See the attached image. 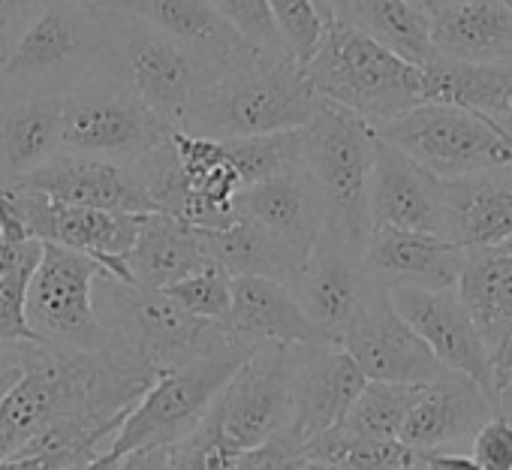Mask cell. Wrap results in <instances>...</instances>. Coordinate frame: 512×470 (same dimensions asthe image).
<instances>
[{"label": "cell", "instance_id": "1", "mask_svg": "<svg viewBox=\"0 0 512 470\" xmlns=\"http://www.w3.org/2000/svg\"><path fill=\"white\" fill-rule=\"evenodd\" d=\"M157 371L109 344L64 350L34 341L28 371L0 404V458L58 452L85 464L112 452V440Z\"/></svg>", "mask_w": 512, "mask_h": 470}, {"label": "cell", "instance_id": "2", "mask_svg": "<svg viewBox=\"0 0 512 470\" xmlns=\"http://www.w3.org/2000/svg\"><path fill=\"white\" fill-rule=\"evenodd\" d=\"M314 109L317 94L308 61L284 52L278 58H250L226 70L193 100L178 130L208 139H241L305 127Z\"/></svg>", "mask_w": 512, "mask_h": 470}, {"label": "cell", "instance_id": "3", "mask_svg": "<svg viewBox=\"0 0 512 470\" xmlns=\"http://www.w3.org/2000/svg\"><path fill=\"white\" fill-rule=\"evenodd\" d=\"M317 100L335 103L371 130L395 121L422 103V67L404 61L344 19L329 16L317 49L308 58Z\"/></svg>", "mask_w": 512, "mask_h": 470}, {"label": "cell", "instance_id": "4", "mask_svg": "<svg viewBox=\"0 0 512 470\" xmlns=\"http://www.w3.org/2000/svg\"><path fill=\"white\" fill-rule=\"evenodd\" d=\"M109 7L52 0L0 64V97H61L109 73Z\"/></svg>", "mask_w": 512, "mask_h": 470}, {"label": "cell", "instance_id": "5", "mask_svg": "<svg viewBox=\"0 0 512 470\" xmlns=\"http://www.w3.org/2000/svg\"><path fill=\"white\" fill-rule=\"evenodd\" d=\"M94 308L109 344L139 356L157 374L229 344H247L235 338L223 320L190 314L166 290L124 284L109 272H100L94 281Z\"/></svg>", "mask_w": 512, "mask_h": 470}, {"label": "cell", "instance_id": "6", "mask_svg": "<svg viewBox=\"0 0 512 470\" xmlns=\"http://www.w3.org/2000/svg\"><path fill=\"white\" fill-rule=\"evenodd\" d=\"M109 76L130 88L154 115L178 127L193 100L214 85L232 64H223L151 22L109 7ZM238 67V64H235Z\"/></svg>", "mask_w": 512, "mask_h": 470}, {"label": "cell", "instance_id": "7", "mask_svg": "<svg viewBox=\"0 0 512 470\" xmlns=\"http://www.w3.org/2000/svg\"><path fill=\"white\" fill-rule=\"evenodd\" d=\"M305 166L326 208L323 232L365 251L371 239V166L374 130L353 112L317 100L305 124Z\"/></svg>", "mask_w": 512, "mask_h": 470}, {"label": "cell", "instance_id": "8", "mask_svg": "<svg viewBox=\"0 0 512 470\" xmlns=\"http://www.w3.org/2000/svg\"><path fill=\"white\" fill-rule=\"evenodd\" d=\"M260 344H229L205 353L178 368H166L154 377L145 395L124 416L112 452L127 455L142 446H160L190 434L208 413L217 392L235 374V368Z\"/></svg>", "mask_w": 512, "mask_h": 470}, {"label": "cell", "instance_id": "9", "mask_svg": "<svg viewBox=\"0 0 512 470\" xmlns=\"http://www.w3.org/2000/svg\"><path fill=\"white\" fill-rule=\"evenodd\" d=\"M172 127L115 76H94L61 94V151L136 163Z\"/></svg>", "mask_w": 512, "mask_h": 470}, {"label": "cell", "instance_id": "10", "mask_svg": "<svg viewBox=\"0 0 512 470\" xmlns=\"http://www.w3.org/2000/svg\"><path fill=\"white\" fill-rule=\"evenodd\" d=\"M374 133L437 178H455L512 163V139L500 127L470 109L449 103L425 100Z\"/></svg>", "mask_w": 512, "mask_h": 470}, {"label": "cell", "instance_id": "11", "mask_svg": "<svg viewBox=\"0 0 512 470\" xmlns=\"http://www.w3.org/2000/svg\"><path fill=\"white\" fill-rule=\"evenodd\" d=\"M299 353L293 344H260L235 368L202 416L220 440L247 449L287 431Z\"/></svg>", "mask_w": 512, "mask_h": 470}, {"label": "cell", "instance_id": "12", "mask_svg": "<svg viewBox=\"0 0 512 470\" xmlns=\"http://www.w3.org/2000/svg\"><path fill=\"white\" fill-rule=\"evenodd\" d=\"M106 272L94 257L43 242L28 284V326L40 344L64 350H103L109 335L94 308V281Z\"/></svg>", "mask_w": 512, "mask_h": 470}, {"label": "cell", "instance_id": "13", "mask_svg": "<svg viewBox=\"0 0 512 470\" xmlns=\"http://www.w3.org/2000/svg\"><path fill=\"white\" fill-rule=\"evenodd\" d=\"M383 290L386 287L365 263V251L344 245L329 232H320L302 275L293 284L302 311L332 344H341Z\"/></svg>", "mask_w": 512, "mask_h": 470}, {"label": "cell", "instance_id": "14", "mask_svg": "<svg viewBox=\"0 0 512 470\" xmlns=\"http://www.w3.org/2000/svg\"><path fill=\"white\" fill-rule=\"evenodd\" d=\"M19 193L31 235L49 245H61L79 254L94 257L112 278L133 284L124 254L136 242V229L142 214H124V211H106V208H88V205H70L49 199L40 190L13 184Z\"/></svg>", "mask_w": 512, "mask_h": 470}, {"label": "cell", "instance_id": "15", "mask_svg": "<svg viewBox=\"0 0 512 470\" xmlns=\"http://www.w3.org/2000/svg\"><path fill=\"white\" fill-rule=\"evenodd\" d=\"M392 308L413 326V332L431 347L437 362L446 371L464 374L479 383L497 404L494 362L482 344L470 314L464 311L455 287L452 290H419V287H392ZM500 410V407H497Z\"/></svg>", "mask_w": 512, "mask_h": 470}, {"label": "cell", "instance_id": "16", "mask_svg": "<svg viewBox=\"0 0 512 470\" xmlns=\"http://www.w3.org/2000/svg\"><path fill=\"white\" fill-rule=\"evenodd\" d=\"M341 347L353 356L368 380L383 383H434L446 374L431 347L413 332V326L392 308L389 290H383L362 320L341 338Z\"/></svg>", "mask_w": 512, "mask_h": 470}, {"label": "cell", "instance_id": "17", "mask_svg": "<svg viewBox=\"0 0 512 470\" xmlns=\"http://www.w3.org/2000/svg\"><path fill=\"white\" fill-rule=\"evenodd\" d=\"M455 293L491 353L500 395L512 353V235L494 245L464 248Z\"/></svg>", "mask_w": 512, "mask_h": 470}, {"label": "cell", "instance_id": "18", "mask_svg": "<svg viewBox=\"0 0 512 470\" xmlns=\"http://www.w3.org/2000/svg\"><path fill=\"white\" fill-rule=\"evenodd\" d=\"M16 184L40 190L49 199L70 202V205H88V208L124 211V214L157 211L130 163L91 157V154L58 151Z\"/></svg>", "mask_w": 512, "mask_h": 470}, {"label": "cell", "instance_id": "19", "mask_svg": "<svg viewBox=\"0 0 512 470\" xmlns=\"http://www.w3.org/2000/svg\"><path fill=\"white\" fill-rule=\"evenodd\" d=\"M371 223L413 232L446 235V193L443 178L428 172L422 163L383 142L374 133V166H371Z\"/></svg>", "mask_w": 512, "mask_h": 470}, {"label": "cell", "instance_id": "20", "mask_svg": "<svg viewBox=\"0 0 512 470\" xmlns=\"http://www.w3.org/2000/svg\"><path fill=\"white\" fill-rule=\"evenodd\" d=\"M368 377L341 344L302 347L293 371V416L287 431L299 446L335 428Z\"/></svg>", "mask_w": 512, "mask_h": 470}, {"label": "cell", "instance_id": "21", "mask_svg": "<svg viewBox=\"0 0 512 470\" xmlns=\"http://www.w3.org/2000/svg\"><path fill=\"white\" fill-rule=\"evenodd\" d=\"M500 413L494 398L464 374L446 371L434 383H425L419 401L407 413L398 440L416 452H467L473 434Z\"/></svg>", "mask_w": 512, "mask_h": 470}, {"label": "cell", "instance_id": "22", "mask_svg": "<svg viewBox=\"0 0 512 470\" xmlns=\"http://www.w3.org/2000/svg\"><path fill=\"white\" fill-rule=\"evenodd\" d=\"M365 263L386 290H452L464 263V248L434 232L374 226L365 245Z\"/></svg>", "mask_w": 512, "mask_h": 470}, {"label": "cell", "instance_id": "23", "mask_svg": "<svg viewBox=\"0 0 512 470\" xmlns=\"http://www.w3.org/2000/svg\"><path fill=\"white\" fill-rule=\"evenodd\" d=\"M223 326L247 344H332L302 311L293 287L272 278H232V299Z\"/></svg>", "mask_w": 512, "mask_h": 470}, {"label": "cell", "instance_id": "24", "mask_svg": "<svg viewBox=\"0 0 512 470\" xmlns=\"http://www.w3.org/2000/svg\"><path fill=\"white\" fill-rule=\"evenodd\" d=\"M437 58L458 64H512V7L506 0H440L428 13Z\"/></svg>", "mask_w": 512, "mask_h": 470}, {"label": "cell", "instance_id": "25", "mask_svg": "<svg viewBox=\"0 0 512 470\" xmlns=\"http://www.w3.org/2000/svg\"><path fill=\"white\" fill-rule=\"evenodd\" d=\"M446 239L461 248L494 245L512 235V163L443 178Z\"/></svg>", "mask_w": 512, "mask_h": 470}, {"label": "cell", "instance_id": "26", "mask_svg": "<svg viewBox=\"0 0 512 470\" xmlns=\"http://www.w3.org/2000/svg\"><path fill=\"white\" fill-rule=\"evenodd\" d=\"M127 272L136 287L166 290L169 284L205 269L211 260L205 229L190 226L172 214L151 211L139 217L136 242L124 254Z\"/></svg>", "mask_w": 512, "mask_h": 470}, {"label": "cell", "instance_id": "27", "mask_svg": "<svg viewBox=\"0 0 512 470\" xmlns=\"http://www.w3.org/2000/svg\"><path fill=\"white\" fill-rule=\"evenodd\" d=\"M238 199L244 214L260 220L263 226L278 232L281 239L293 242L308 254L326 226V208L305 160L244 187Z\"/></svg>", "mask_w": 512, "mask_h": 470}, {"label": "cell", "instance_id": "28", "mask_svg": "<svg viewBox=\"0 0 512 470\" xmlns=\"http://www.w3.org/2000/svg\"><path fill=\"white\" fill-rule=\"evenodd\" d=\"M205 242L211 260L229 278H272L293 287L308 260V251L281 239L244 211L223 229H205Z\"/></svg>", "mask_w": 512, "mask_h": 470}, {"label": "cell", "instance_id": "29", "mask_svg": "<svg viewBox=\"0 0 512 470\" xmlns=\"http://www.w3.org/2000/svg\"><path fill=\"white\" fill-rule=\"evenodd\" d=\"M422 103L470 109L512 139V64H458L431 58L422 64Z\"/></svg>", "mask_w": 512, "mask_h": 470}, {"label": "cell", "instance_id": "30", "mask_svg": "<svg viewBox=\"0 0 512 470\" xmlns=\"http://www.w3.org/2000/svg\"><path fill=\"white\" fill-rule=\"evenodd\" d=\"M61 151V97H0V184H16Z\"/></svg>", "mask_w": 512, "mask_h": 470}, {"label": "cell", "instance_id": "31", "mask_svg": "<svg viewBox=\"0 0 512 470\" xmlns=\"http://www.w3.org/2000/svg\"><path fill=\"white\" fill-rule=\"evenodd\" d=\"M112 10L133 13L163 34L223 61V64H244L256 55L226 22L223 16L208 4V0H112Z\"/></svg>", "mask_w": 512, "mask_h": 470}, {"label": "cell", "instance_id": "32", "mask_svg": "<svg viewBox=\"0 0 512 470\" xmlns=\"http://www.w3.org/2000/svg\"><path fill=\"white\" fill-rule=\"evenodd\" d=\"M329 16L350 22L416 67L434 58L428 16L410 0H329Z\"/></svg>", "mask_w": 512, "mask_h": 470}, {"label": "cell", "instance_id": "33", "mask_svg": "<svg viewBox=\"0 0 512 470\" xmlns=\"http://www.w3.org/2000/svg\"><path fill=\"white\" fill-rule=\"evenodd\" d=\"M299 452L308 458L329 461L341 470H398L422 458V452L410 449L398 437H362L338 425L308 440Z\"/></svg>", "mask_w": 512, "mask_h": 470}, {"label": "cell", "instance_id": "34", "mask_svg": "<svg viewBox=\"0 0 512 470\" xmlns=\"http://www.w3.org/2000/svg\"><path fill=\"white\" fill-rule=\"evenodd\" d=\"M425 383H383L368 380L338 428L362 437H398L407 413L419 401Z\"/></svg>", "mask_w": 512, "mask_h": 470}, {"label": "cell", "instance_id": "35", "mask_svg": "<svg viewBox=\"0 0 512 470\" xmlns=\"http://www.w3.org/2000/svg\"><path fill=\"white\" fill-rule=\"evenodd\" d=\"M226 154L241 178L244 187L278 175L305 160V127L296 130H275V133H256L241 139H220Z\"/></svg>", "mask_w": 512, "mask_h": 470}, {"label": "cell", "instance_id": "36", "mask_svg": "<svg viewBox=\"0 0 512 470\" xmlns=\"http://www.w3.org/2000/svg\"><path fill=\"white\" fill-rule=\"evenodd\" d=\"M118 470H214L211 431L199 422L181 440L133 449L127 455H121Z\"/></svg>", "mask_w": 512, "mask_h": 470}, {"label": "cell", "instance_id": "37", "mask_svg": "<svg viewBox=\"0 0 512 470\" xmlns=\"http://www.w3.org/2000/svg\"><path fill=\"white\" fill-rule=\"evenodd\" d=\"M208 4L223 16V22L256 52L266 58H278L290 52L281 40L275 25L269 0H208Z\"/></svg>", "mask_w": 512, "mask_h": 470}, {"label": "cell", "instance_id": "38", "mask_svg": "<svg viewBox=\"0 0 512 470\" xmlns=\"http://www.w3.org/2000/svg\"><path fill=\"white\" fill-rule=\"evenodd\" d=\"M166 293L181 308H187L202 320H226L229 299H232V278L217 263H208L205 269L169 284Z\"/></svg>", "mask_w": 512, "mask_h": 470}, {"label": "cell", "instance_id": "39", "mask_svg": "<svg viewBox=\"0 0 512 470\" xmlns=\"http://www.w3.org/2000/svg\"><path fill=\"white\" fill-rule=\"evenodd\" d=\"M269 7L284 46L296 58L308 61L326 28V16L320 13L317 0H269Z\"/></svg>", "mask_w": 512, "mask_h": 470}, {"label": "cell", "instance_id": "40", "mask_svg": "<svg viewBox=\"0 0 512 470\" xmlns=\"http://www.w3.org/2000/svg\"><path fill=\"white\" fill-rule=\"evenodd\" d=\"M37 263L22 266L19 272H13L10 278L0 281V344L10 341H37L34 329L28 326V284L34 275Z\"/></svg>", "mask_w": 512, "mask_h": 470}, {"label": "cell", "instance_id": "41", "mask_svg": "<svg viewBox=\"0 0 512 470\" xmlns=\"http://www.w3.org/2000/svg\"><path fill=\"white\" fill-rule=\"evenodd\" d=\"M467 452L482 470H512V419L494 413L473 434Z\"/></svg>", "mask_w": 512, "mask_h": 470}, {"label": "cell", "instance_id": "42", "mask_svg": "<svg viewBox=\"0 0 512 470\" xmlns=\"http://www.w3.org/2000/svg\"><path fill=\"white\" fill-rule=\"evenodd\" d=\"M52 0H0V64Z\"/></svg>", "mask_w": 512, "mask_h": 470}, {"label": "cell", "instance_id": "43", "mask_svg": "<svg viewBox=\"0 0 512 470\" xmlns=\"http://www.w3.org/2000/svg\"><path fill=\"white\" fill-rule=\"evenodd\" d=\"M34 341H10L0 344V404L13 392V386L25 377L28 371V353Z\"/></svg>", "mask_w": 512, "mask_h": 470}, {"label": "cell", "instance_id": "44", "mask_svg": "<svg viewBox=\"0 0 512 470\" xmlns=\"http://www.w3.org/2000/svg\"><path fill=\"white\" fill-rule=\"evenodd\" d=\"M70 467L58 452H34V455H13L0 458V470H64Z\"/></svg>", "mask_w": 512, "mask_h": 470}, {"label": "cell", "instance_id": "45", "mask_svg": "<svg viewBox=\"0 0 512 470\" xmlns=\"http://www.w3.org/2000/svg\"><path fill=\"white\" fill-rule=\"evenodd\" d=\"M422 464L425 470H482L470 452H455V449H446V452H422Z\"/></svg>", "mask_w": 512, "mask_h": 470}, {"label": "cell", "instance_id": "46", "mask_svg": "<svg viewBox=\"0 0 512 470\" xmlns=\"http://www.w3.org/2000/svg\"><path fill=\"white\" fill-rule=\"evenodd\" d=\"M118 464H121V455L106 452V455H100V458H94V461L73 464V467H64V470H118Z\"/></svg>", "mask_w": 512, "mask_h": 470}, {"label": "cell", "instance_id": "47", "mask_svg": "<svg viewBox=\"0 0 512 470\" xmlns=\"http://www.w3.org/2000/svg\"><path fill=\"white\" fill-rule=\"evenodd\" d=\"M497 407H500V413H503V416H509V419H512V368H509V374H506V380H503V386H500Z\"/></svg>", "mask_w": 512, "mask_h": 470}, {"label": "cell", "instance_id": "48", "mask_svg": "<svg viewBox=\"0 0 512 470\" xmlns=\"http://www.w3.org/2000/svg\"><path fill=\"white\" fill-rule=\"evenodd\" d=\"M293 470H341V467H335V464H329V461H320V458H308V455L299 452Z\"/></svg>", "mask_w": 512, "mask_h": 470}, {"label": "cell", "instance_id": "49", "mask_svg": "<svg viewBox=\"0 0 512 470\" xmlns=\"http://www.w3.org/2000/svg\"><path fill=\"white\" fill-rule=\"evenodd\" d=\"M410 4H413V7H419V10H422V13L428 16V13H431V10H434L437 4H440V0H410Z\"/></svg>", "mask_w": 512, "mask_h": 470}, {"label": "cell", "instance_id": "50", "mask_svg": "<svg viewBox=\"0 0 512 470\" xmlns=\"http://www.w3.org/2000/svg\"><path fill=\"white\" fill-rule=\"evenodd\" d=\"M76 4H91V7H109L112 0H76Z\"/></svg>", "mask_w": 512, "mask_h": 470}, {"label": "cell", "instance_id": "51", "mask_svg": "<svg viewBox=\"0 0 512 470\" xmlns=\"http://www.w3.org/2000/svg\"><path fill=\"white\" fill-rule=\"evenodd\" d=\"M398 470H425V464H422V458H419L416 464H407V467H398Z\"/></svg>", "mask_w": 512, "mask_h": 470}, {"label": "cell", "instance_id": "52", "mask_svg": "<svg viewBox=\"0 0 512 470\" xmlns=\"http://www.w3.org/2000/svg\"><path fill=\"white\" fill-rule=\"evenodd\" d=\"M317 7H320V13H323V16L329 19V4H326V0H317Z\"/></svg>", "mask_w": 512, "mask_h": 470}, {"label": "cell", "instance_id": "53", "mask_svg": "<svg viewBox=\"0 0 512 470\" xmlns=\"http://www.w3.org/2000/svg\"><path fill=\"white\" fill-rule=\"evenodd\" d=\"M509 368H512V353H509ZM506 374H509V371H506ZM503 380H506V377H503Z\"/></svg>", "mask_w": 512, "mask_h": 470}, {"label": "cell", "instance_id": "54", "mask_svg": "<svg viewBox=\"0 0 512 470\" xmlns=\"http://www.w3.org/2000/svg\"><path fill=\"white\" fill-rule=\"evenodd\" d=\"M506 4H509V7H512V0H506Z\"/></svg>", "mask_w": 512, "mask_h": 470}, {"label": "cell", "instance_id": "55", "mask_svg": "<svg viewBox=\"0 0 512 470\" xmlns=\"http://www.w3.org/2000/svg\"><path fill=\"white\" fill-rule=\"evenodd\" d=\"M326 4H329V0H326Z\"/></svg>", "mask_w": 512, "mask_h": 470}]
</instances>
